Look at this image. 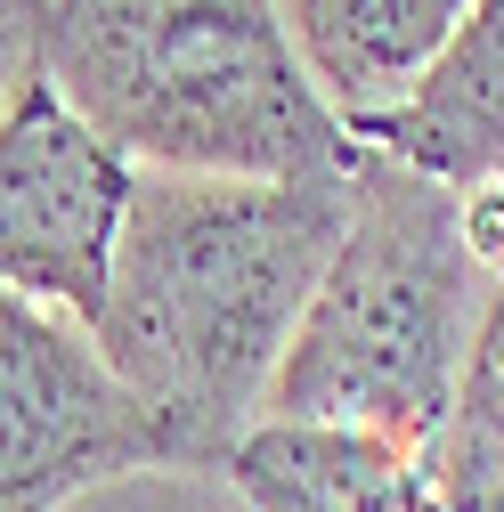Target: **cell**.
I'll return each mask as SVG.
<instances>
[{
    "label": "cell",
    "instance_id": "obj_1",
    "mask_svg": "<svg viewBox=\"0 0 504 512\" xmlns=\"http://www.w3.org/2000/svg\"><path fill=\"white\" fill-rule=\"evenodd\" d=\"M350 220V171H147L114 236L98 350L163 439V472H212L261 423L285 342Z\"/></svg>",
    "mask_w": 504,
    "mask_h": 512
},
{
    "label": "cell",
    "instance_id": "obj_2",
    "mask_svg": "<svg viewBox=\"0 0 504 512\" xmlns=\"http://www.w3.org/2000/svg\"><path fill=\"white\" fill-rule=\"evenodd\" d=\"M33 57L147 171L326 179L358 163L277 0H33Z\"/></svg>",
    "mask_w": 504,
    "mask_h": 512
},
{
    "label": "cell",
    "instance_id": "obj_3",
    "mask_svg": "<svg viewBox=\"0 0 504 512\" xmlns=\"http://www.w3.org/2000/svg\"><path fill=\"white\" fill-rule=\"evenodd\" d=\"M488 293L456 228V187L358 147L342 244L285 342L261 423H334L423 456Z\"/></svg>",
    "mask_w": 504,
    "mask_h": 512
},
{
    "label": "cell",
    "instance_id": "obj_4",
    "mask_svg": "<svg viewBox=\"0 0 504 512\" xmlns=\"http://www.w3.org/2000/svg\"><path fill=\"white\" fill-rule=\"evenodd\" d=\"M139 472H163V439L90 317L0 293V512H66Z\"/></svg>",
    "mask_w": 504,
    "mask_h": 512
},
{
    "label": "cell",
    "instance_id": "obj_5",
    "mask_svg": "<svg viewBox=\"0 0 504 512\" xmlns=\"http://www.w3.org/2000/svg\"><path fill=\"white\" fill-rule=\"evenodd\" d=\"M139 163L33 74L0 114V293L98 317Z\"/></svg>",
    "mask_w": 504,
    "mask_h": 512
},
{
    "label": "cell",
    "instance_id": "obj_6",
    "mask_svg": "<svg viewBox=\"0 0 504 512\" xmlns=\"http://www.w3.org/2000/svg\"><path fill=\"white\" fill-rule=\"evenodd\" d=\"M350 139L374 155H399L431 179H504V0H472L456 33L431 49V66L350 122Z\"/></svg>",
    "mask_w": 504,
    "mask_h": 512
},
{
    "label": "cell",
    "instance_id": "obj_7",
    "mask_svg": "<svg viewBox=\"0 0 504 512\" xmlns=\"http://www.w3.org/2000/svg\"><path fill=\"white\" fill-rule=\"evenodd\" d=\"M220 472L244 512H439L423 456L334 423H252Z\"/></svg>",
    "mask_w": 504,
    "mask_h": 512
},
{
    "label": "cell",
    "instance_id": "obj_8",
    "mask_svg": "<svg viewBox=\"0 0 504 512\" xmlns=\"http://www.w3.org/2000/svg\"><path fill=\"white\" fill-rule=\"evenodd\" d=\"M464 9L472 0H277L285 41L309 66L318 98L342 114V131L358 114L391 106L431 66V49L456 33Z\"/></svg>",
    "mask_w": 504,
    "mask_h": 512
},
{
    "label": "cell",
    "instance_id": "obj_9",
    "mask_svg": "<svg viewBox=\"0 0 504 512\" xmlns=\"http://www.w3.org/2000/svg\"><path fill=\"white\" fill-rule=\"evenodd\" d=\"M423 480L439 512H504V285L480 309L448 415L423 439Z\"/></svg>",
    "mask_w": 504,
    "mask_h": 512
},
{
    "label": "cell",
    "instance_id": "obj_10",
    "mask_svg": "<svg viewBox=\"0 0 504 512\" xmlns=\"http://www.w3.org/2000/svg\"><path fill=\"white\" fill-rule=\"evenodd\" d=\"M456 228H464V252L488 285H504V179H464L456 187Z\"/></svg>",
    "mask_w": 504,
    "mask_h": 512
},
{
    "label": "cell",
    "instance_id": "obj_11",
    "mask_svg": "<svg viewBox=\"0 0 504 512\" xmlns=\"http://www.w3.org/2000/svg\"><path fill=\"white\" fill-rule=\"evenodd\" d=\"M41 74L33 57V0H0V114L17 106V90Z\"/></svg>",
    "mask_w": 504,
    "mask_h": 512
}]
</instances>
